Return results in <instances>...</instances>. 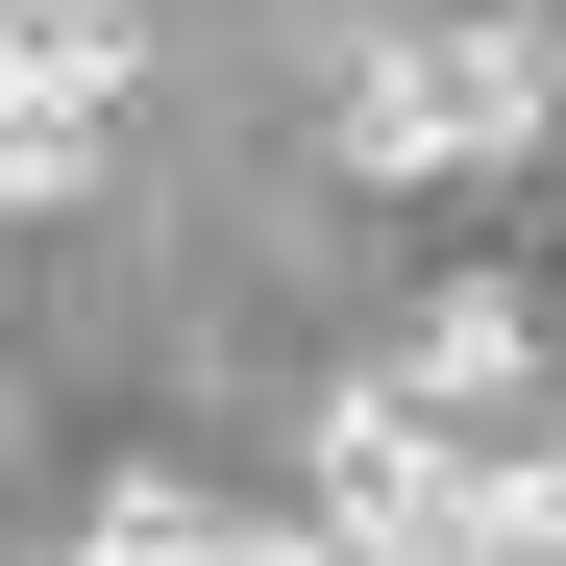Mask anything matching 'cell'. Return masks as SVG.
I'll return each instance as SVG.
<instances>
[{
  "instance_id": "cell-3",
  "label": "cell",
  "mask_w": 566,
  "mask_h": 566,
  "mask_svg": "<svg viewBox=\"0 0 566 566\" xmlns=\"http://www.w3.org/2000/svg\"><path fill=\"white\" fill-rule=\"evenodd\" d=\"M74 566H321V517H247V493H198V468H124V493L74 517Z\"/></svg>"
},
{
  "instance_id": "cell-1",
  "label": "cell",
  "mask_w": 566,
  "mask_h": 566,
  "mask_svg": "<svg viewBox=\"0 0 566 566\" xmlns=\"http://www.w3.org/2000/svg\"><path fill=\"white\" fill-rule=\"evenodd\" d=\"M566 124V50L542 25H395L345 74V172H517Z\"/></svg>"
},
{
  "instance_id": "cell-5",
  "label": "cell",
  "mask_w": 566,
  "mask_h": 566,
  "mask_svg": "<svg viewBox=\"0 0 566 566\" xmlns=\"http://www.w3.org/2000/svg\"><path fill=\"white\" fill-rule=\"evenodd\" d=\"M542 566H566V542H542Z\"/></svg>"
},
{
  "instance_id": "cell-4",
  "label": "cell",
  "mask_w": 566,
  "mask_h": 566,
  "mask_svg": "<svg viewBox=\"0 0 566 566\" xmlns=\"http://www.w3.org/2000/svg\"><path fill=\"white\" fill-rule=\"evenodd\" d=\"M517 369H542V296H493V271H468V296H419V345H395V395H419V419H493Z\"/></svg>"
},
{
  "instance_id": "cell-2",
  "label": "cell",
  "mask_w": 566,
  "mask_h": 566,
  "mask_svg": "<svg viewBox=\"0 0 566 566\" xmlns=\"http://www.w3.org/2000/svg\"><path fill=\"white\" fill-rule=\"evenodd\" d=\"M443 419L419 395H321V566H443Z\"/></svg>"
}]
</instances>
